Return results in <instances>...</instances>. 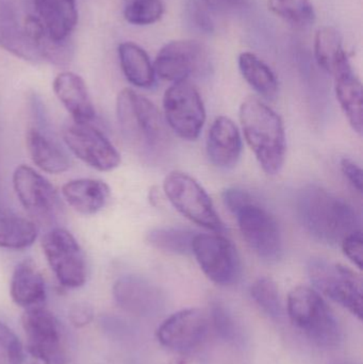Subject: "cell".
<instances>
[{"label": "cell", "instance_id": "cell-37", "mask_svg": "<svg viewBox=\"0 0 363 364\" xmlns=\"http://www.w3.org/2000/svg\"><path fill=\"white\" fill-rule=\"evenodd\" d=\"M254 200L253 196L246 191L241 188H230L223 192L224 205L230 212L236 213L241 207Z\"/></svg>", "mask_w": 363, "mask_h": 364}, {"label": "cell", "instance_id": "cell-40", "mask_svg": "<svg viewBox=\"0 0 363 364\" xmlns=\"http://www.w3.org/2000/svg\"><path fill=\"white\" fill-rule=\"evenodd\" d=\"M202 4L213 10L234 11L244 8L249 4V0H202Z\"/></svg>", "mask_w": 363, "mask_h": 364}, {"label": "cell", "instance_id": "cell-6", "mask_svg": "<svg viewBox=\"0 0 363 364\" xmlns=\"http://www.w3.org/2000/svg\"><path fill=\"white\" fill-rule=\"evenodd\" d=\"M308 275L318 291L362 320V280L355 272L325 259H313L308 263Z\"/></svg>", "mask_w": 363, "mask_h": 364}, {"label": "cell", "instance_id": "cell-22", "mask_svg": "<svg viewBox=\"0 0 363 364\" xmlns=\"http://www.w3.org/2000/svg\"><path fill=\"white\" fill-rule=\"evenodd\" d=\"M10 292L13 301L25 309L40 307L44 303L46 299L44 278L31 261H23L15 267Z\"/></svg>", "mask_w": 363, "mask_h": 364}, {"label": "cell", "instance_id": "cell-1", "mask_svg": "<svg viewBox=\"0 0 363 364\" xmlns=\"http://www.w3.org/2000/svg\"><path fill=\"white\" fill-rule=\"evenodd\" d=\"M296 213L305 230L323 243L340 244L347 235L362 230V216L357 210L315 184L298 192Z\"/></svg>", "mask_w": 363, "mask_h": 364}, {"label": "cell", "instance_id": "cell-21", "mask_svg": "<svg viewBox=\"0 0 363 364\" xmlns=\"http://www.w3.org/2000/svg\"><path fill=\"white\" fill-rule=\"evenodd\" d=\"M34 6L38 18L51 38L68 40L78 19L76 0H34Z\"/></svg>", "mask_w": 363, "mask_h": 364}, {"label": "cell", "instance_id": "cell-8", "mask_svg": "<svg viewBox=\"0 0 363 364\" xmlns=\"http://www.w3.org/2000/svg\"><path fill=\"white\" fill-rule=\"evenodd\" d=\"M163 109L168 126L179 138L194 141L200 136L206 122V109L192 83H173L164 94Z\"/></svg>", "mask_w": 363, "mask_h": 364}, {"label": "cell", "instance_id": "cell-7", "mask_svg": "<svg viewBox=\"0 0 363 364\" xmlns=\"http://www.w3.org/2000/svg\"><path fill=\"white\" fill-rule=\"evenodd\" d=\"M192 254L205 275L219 286L236 284L241 261L236 246L220 233H200L192 242Z\"/></svg>", "mask_w": 363, "mask_h": 364}, {"label": "cell", "instance_id": "cell-29", "mask_svg": "<svg viewBox=\"0 0 363 364\" xmlns=\"http://www.w3.org/2000/svg\"><path fill=\"white\" fill-rule=\"evenodd\" d=\"M38 237L34 223L19 216L0 218V247L23 250L29 247Z\"/></svg>", "mask_w": 363, "mask_h": 364}, {"label": "cell", "instance_id": "cell-14", "mask_svg": "<svg viewBox=\"0 0 363 364\" xmlns=\"http://www.w3.org/2000/svg\"><path fill=\"white\" fill-rule=\"evenodd\" d=\"M206 49L196 41H173L164 45L153 63L155 74L163 80L176 83L193 75L202 74L208 68Z\"/></svg>", "mask_w": 363, "mask_h": 364}, {"label": "cell", "instance_id": "cell-5", "mask_svg": "<svg viewBox=\"0 0 363 364\" xmlns=\"http://www.w3.org/2000/svg\"><path fill=\"white\" fill-rule=\"evenodd\" d=\"M163 190L173 207L188 220L215 232L225 231L210 196L193 177L170 172L164 179Z\"/></svg>", "mask_w": 363, "mask_h": 364}, {"label": "cell", "instance_id": "cell-28", "mask_svg": "<svg viewBox=\"0 0 363 364\" xmlns=\"http://www.w3.org/2000/svg\"><path fill=\"white\" fill-rule=\"evenodd\" d=\"M239 68L246 82L260 95L274 98L278 92V80L272 68L253 53L239 55Z\"/></svg>", "mask_w": 363, "mask_h": 364}, {"label": "cell", "instance_id": "cell-15", "mask_svg": "<svg viewBox=\"0 0 363 364\" xmlns=\"http://www.w3.org/2000/svg\"><path fill=\"white\" fill-rule=\"evenodd\" d=\"M210 326V316L200 308L181 310L166 318L157 331L161 346L177 352H188L200 346Z\"/></svg>", "mask_w": 363, "mask_h": 364}, {"label": "cell", "instance_id": "cell-16", "mask_svg": "<svg viewBox=\"0 0 363 364\" xmlns=\"http://www.w3.org/2000/svg\"><path fill=\"white\" fill-rule=\"evenodd\" d=\"M242 153V138L234 122L227 117L215 119L207 138V155L213 166L230 168L236 166Z\"/></svg>", "mask_w": 363, "mask_h": 364}, {"label": "cell", "instance_id": "cell-34", "mask_svg": "<svg viewBox=\"0 0 363 364\" xmlns=\"http://www.w3.org/2000/svg\"><path fill=\"white\" fill-rule=\"evenodd\" d=\"M23 344L14 333L0 322V364H16Z\"/></svg>", "mask_w": 363, "mask_h": 364}, {"label": "cell", "instance_id": "cell-39", "mask_svg": "<svg viewBox=\"0 0 363 364\" xmlns=\"http://www.w3.org/2000/svg\"><path fill=\"white\" fill-rule=\"evenodd\" d=\"M340 166L345 178L354 186V188H356L358 192L362 193L363 172L362 168L349 158L341 160Z\"/></svg>", "mask_w": 363, "mask_h": 364}, {"label": "cell", "instance_id": "cell-26", "mask_svg": "<svg viewBox=\"0 0 363 364\" xmlns=\"http://www.w3.org/2000/svg\"><path fill=\"white\" fill-rule=\"evenodd\" d=\"M336 79V95L341 109L345 112L354 132L362 134L363 130V90L362 81L353 70L341 73Z\"/></svg>", "mask_w": 363, "mask_h": 364}, {"label": "cell", "instance_id": "cell-3", "mask_svg": "<svg viewBox=\"0 0 363 364\" xmlns=\"http://www.w3.org/2000/svg\"><path fill=\"white\" fill-rule=\"evenodd\" d=\"M241 127L247 144L266 174L283 170L287 151L286 129L281 117L262 100L249 97L240 107Z\"/></svg>", "mask_w": 363, "mask_h": 364}, {"label": "cell", "instance_id": "cell-27", "mask_svg": "<svg viewBox=\"0 0 363 364\" xmlns=\"http://www.w3.org/2000/svg\"><path fill=\"white\" fill-rule=\"evenodd\" d=\"M119 62L127 80L143 89H149L155 83L156 74L151 59L144 49L132 42L119 46Z\"/></svg>", "mask_w": 363, "mask_h": 364}, {"label": "cell", "instance_id": "cell-35", "mask_svg": "<svg viewBox=\"0 0 363 364\" xmlns=\"http://www.w3.org/2000/svg\"><path fill=\"white\" fill-rule=\"evenodd\" d=\"M210 318H212L215 331L223 339L236 341L237 329L232 316L222 306L215 305L211 309Z\"/></svg>", "mask_w": 363, "mask_h": 364}, {"label": "cell", "instance_id": "cell-13", "mask_svg": "<svg viewBox=\"0 0 363 364\" xmlns=\"http://www.w3.org/2000/svg\"><path fill=\"white\" fill-rule=\"evenodd\" d=\"M21 325L27 337V348L47 364H66L65 346L61 324L55 314L40 307L26 309Z\"/></svg>", "mask_w": 363, "mask_h": 364}, {"label": "cell", "instance_id": "cell-36", "mask_svg": "<svg viewBox=\"0 0 363 364\" xmlns=\"http://www.w3.org/2000/svg\"><path fill=\"white\" fill-rule=\"evenodd\" d=\"M343 252L359 269L363 267V237L362 230L347 235L340 243Z\"/></svg>", "mask_w": 363, "mask_h": 364}, {"label": "cell", "instance_id": "cell-9", "mask_svg": "<svg viewBox=\"0 0 363 364\" xmlns=\"http://www.w3.org/2000/svg\"><path fill=\"white\" fill-rule=\"evenodd\" d=\"M43 252L60 284L65 288H80L87 282L85 254L72 233L53 228L42 240Z\"/></svg>", "mask_w": 363, "mask_h": 364}, {"label": "cell", "instance_id": "cell-17", "mask_svg": "<svg viewBox=\"0 0 363 364\" xmlns=\"http://www.w3.org/2000/svg\"><path fill=\"white\" fill-rule=\"evenodd\" d=\"M115 301L127 311L140 316L153 314L161 307V291L148 280L138 276L119 278L113 289Z\"/></svg>", "mask_w": 363, "mask_h": 364}, {"label": "cell", "instance_id": "cell-12", "mask_svg": "<svg viewBox=\"0 0 363 364\" xmlns=\"http://www.w3.org/2000/svg\"><path fill=\"white\" fill-rule=\"evenodd\" d=\"M62 136L70 151L95 170L110 172L121 164V155L114 145L91 123L65 124Z\"/></svg>", "mask_w": 363, "mask_h": 364}, {"label": "cell", "instance_id": "cell-41", "mask_svg": "<svg viewBox=\"0 0 363 364\" xmlns=\"http://www.w3.org/2000/svg\"><path fill=\"white\" fill-rule=\"evenodd\" d=\"M191 8V14L194 17V21H196V23L200 27H202V29L210 30L211 27H212V23H211V19L209 18V15L205 11L204 6H200L198 2L195 1Z\"/></svg>", "mask_w": 363, "mask_h": 364}, {"label": "cell", "instance_id": "cell-4", "mask_svg": "<svg viewBox=\"0 0 363 364\" xmlns=\"http://www.w3.org/2000/svg\"><path fill=\"white\" fill-rule=\"evenodd\" d=\"M287 310L292 324L318 346L335 348L340 343V325L317 290L296 287L288 296Z\"/></svg>", "mask_w": 363, "mask_h": 364}, {"label": "cell", "instance_id": "cell-18", "mask_svg": "<svg viewBox=\"0 0 363 364\" xmlns=\"http://www.w3.org/2000/svg\"><path fill=\"white\" fill-rule=\"evenodd\" d=\"M53 91L75 122L91 123L95 119V109L87 85L79 75L61 73L53 81Z\"/></svg>", "mask_w": 363, "mask_h": 364}, {"label": "cell", "instance_id": "cell-23", "mask_svg": "<svg viewBox=\"0 0 363 364\" xmlns=\"http://www.w3.org/2000/svg\"><path fill=\"white\" fill-rule=\"evenodd\" d=\"M62 195L68 205L79 213L93 215L108 203L110 188L104 181L77 179L64 184Z\"/></svg>", "mask_w": 363, "mask_h": 364}, {"label": "cell", "instance_id": "cell-32", "mask_svg": "<svg viewBox=\"0 0 363 364\" xmlns=\"http://www.w3.org/2000/svg\"><path fill=\"white\" fill-rule=\"evenodd\" d=\"M251 295L255 303L271 318H277L283 314L278 287L271 278L261 277L251 287Z\"/></svg>", "mask_w": 363, "mask_h": 364}, {"label": "cell", "instance_id": "cell-33", "mask_svg": "<svg viewBox=\"0 0 363 364\" xmlns=\"http://www.w3.org/2000/svg\"><path fill=\"white\" fill-rule=\"evenodd\" d=\"M164 13L162 0H130L124 16L132 25L146 26L157 23Z\"/></svg>", "mask_w": 363, "mask_h": 364}, {"label": "cell", "instance_id": "cell-31", "mask_svg": "<svg viewBox=\"0 0 363 364\" xmlns=\"http://www.w3.org/2000/svg\"><path fill=\"white\" fill-rule=\"evenodd\" d=\"M268 8L279 18L298 27H307L315 19L310 0H268Z\"/></svg>", "mask_w": 363, "mask_h": 364}, {"label": "cell", "instance_id": "cell-30", "mask_svg": "<svg viewBox=\"0 0 363 364\" xmlns=\"http://www.w3.org/2000/svg\"><path fill=\"white\" fill-rule=\"evenodd\" d=\"M195 233L189 229L161 227L147 233L146 240L153 247L174 255L192 254Z\"/></svg>", "mask_w": 363, "mask_h": 364}, {"label": "cell", "instance_id": "cell-38", "mask_svg": "<svg viewBox=\"0 0 363 364\" xmlns=\"http://www.w3.org/2000/svg\"><path fill=\"white\" fill-rule=\"evenodd\" d=\"M70 323L76 328L87 326L94 318V310L87 303H78L72 306L68 314Z\"/></svg>", "mask_w": 363, "mask_h": 364}, {"label": "cell", "instance_id": "cell-10", "mask_svg": "<svg viewBox=\"0 0 363 364\" xmlns=\"http://www.w3.org/2000/svg\"><path fill=\"white\" fill-rule=\"evenodd\" d=\"M13 186L26 211L38 223L51 226L62 216L59 195L53 184L27 166L13 174Z\"/></svg>", "mask_w": 363, "mask_h": 364}, {"label": "cell", "instance_id": "cell-11", "mask_svg": "<svg viewBox=\"0 0 363 364\" xmlns=\"http://www.w3.org/2000/svg\"><path fill=\"white\" fill-rule=\"evenodd\" d=\"M243 239L262 260L277 261L283 254V237L274 216L255 199L234 213Z\"/></svg>", "mask_w": 363, "mask_h": 364}, {"label": "cell", "instance_id": "cell-24", "mask_svg": "<svg viewBox=\"0 0 363 364\" xmlns=\"http://www.w3.org/2000/svg\"><path fill=\"white\" fill-rule=\"evenodd\" d=\"M12 0H0V45L17 57L38 61V55L26 38Z\"/></svg>", "mask_w": 363, "mask_h": 364}, {"label": "cell", "instance_id": "cell-2", "mask_svg": "<svg viewBox=\"0 0 363 364\" xmlns=\"http://www.w3.org/2000/svg\"><path fill=\"white\" fill-rule=\"evenodd\" d=\"M117 115L126 142L145 160L153 161L166 149V130L157 107L131 89L119 92Z\"/></svg>", "mask_w": 363, "mask_h": 364}, {"label": "cell", "instance_id": "cell-25", "mask_svg": "<svg viewBox=\"0 0 363 364\" xmlns=\"http://www.w3.org/2000/svg\"><path fill=\"white\" fill-rule=\"evenodd\" d=\"M315 57L318 64L336 77L350 70L349 58L343 48L342 36L334 27H323L315 36Z\"/></svg>", "mask_w": 363, "mask_h": 364}, {"label": "cell", "instance_id": "cell-20", "mask_svg": "<svg viewBox=\"0 0 363 364\" xmlns=\"http://www.w3.org/2000/svg\"><path fill=\"white\" fill-rule=\"evenodd\" d=\"M26 144L32 161L44 172L61 174L70 168L67 154L42 128H30Z\"/></svg>", "mask_w": 363, "mask_h": 364}, {"label": "cell", "instance_id": "cell-19", "mask_svg": "<svg viewBox=\"0 0 363 364\" xmlns=\"http://www.w3.org/2000/svg\"><path fill=\"white\" fill-rule=\"evenodd\" d=\"M23 31L28 42L38 58L58 66H66L74 57V46L70 40L57 41L49 36L40 19L36 16L26 17Z\"/></svg>", "mask_w": 363, "mask_h": 364}, {"label": "cell", "instance_id": "cell-42", "mask_svg": "<svg viewBox=\"0 0 363 364\" xmlns=\"http://www.w3.org/2000/svg\"><path fill=\"white\" fill-rule=\"evenodd\" d=\"M168 364H188V361L185 359H177V360L172 361V363Z\"/></svg>", "mask_w": 363, "mask_h": 364}]
</instances>
